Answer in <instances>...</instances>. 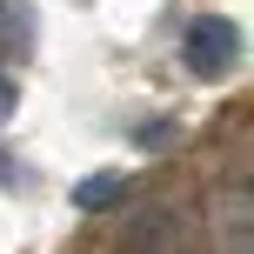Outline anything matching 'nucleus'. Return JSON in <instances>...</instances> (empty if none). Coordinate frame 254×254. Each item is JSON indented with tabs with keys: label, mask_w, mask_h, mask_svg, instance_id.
<instances>
[{
	"label": "nucleus",
	"mask_w": 254,
	"mask_h": 254,
	"mask_svg": "<svg viewBox=\"0 0 254 254\" xmlns=\"http://www.w3.org/2000/svg\"><path fill=\"white\" fill-rule=\"evenodd\" d=\"M181 61H188L201 80L234 74V67H241V27L221 20V13H201V20L188 27V40H181Z\"/></svg>",
	"instance_id": "f257e3e1"
},
{
	"label": "nucleus",
	"mask_w": 254,
	"mask_h": 254,
	"mask_svg": "<svg viewBox=\"0 0 254 254\" xmlns=\"http://www.w3.org/2000/svg\"><path fill=\"white\" fill-rule=\"evenodd\" d=\"M114 194H121V174H94V181L74 188V207H107Z\"/></svg>",
	"instance_id": "f03ea898"
},
{
	"label": "nucleus",
	"mask_w": 254,
	"mask_h": 254,
	"mask_svg": "<svg viewBox=\"0 0 254 254\" xmlns=\"http://www.w3.org/2000/svg\"><path fill=\"white\" fill-rule=\"evenodd\" d=\"M13 101H20V94H13V80H7V74H0V121H7V114H13Z\"/></svg>",
	"instance_id": "7ed1b4c3"
}]
</instances>
